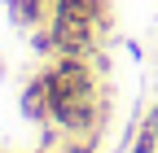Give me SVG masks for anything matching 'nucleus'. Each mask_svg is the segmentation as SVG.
I'll return each mask as SVG.
<instances>
[{"label":"nucleus","mask_w":158,"mask_h":153,"mask_svg":"<svg viewBox=\"0 0 158 153\" xmlns=\"http://www.w3.org/2000/svg\"><path fill=\"white\" fill-rule=\"evenodd\" d=\"M31 153H53V149H31Z\"/></svg>","instance_id":"nucleus-6"},{"label":"nucleus","mask_w":158,"mask_h":153,"mask_svg":"<svg viewBox=\"0 0 158 153\" xmlns=\"http://www.w3.org/2000/svg\"><path fill=\"white\" fill-rule=\"evenodd\" d=\"M127 153H158V136H154V131H136V140H132V149Z\"/></svg>","instance_id":"nucleus-4"},{"label":"nucleus","mask_w":158,"mask_h":153,"mask_svg":"<svg viewBox=\"0 0 158 153\" xmlns=\"http://www.w3.org/2000/svg\"><path fill=\"white\" fill-rule=\"evenodd\" d=\"M18 114H22L27 123L35 127H44L48 123V83H44V74H31V79L22 83V96H18Z\"/></svg>","instance_id":"nucleus-1"},{"label":"nucleus","mask_w":158,"mask_h":153,"mask_svg":"<svg viewBox=\"0 0 158 153\" xmlns=\"http://www.w3.org/2000/svg\"><path fill=\"white\" fill-rule=\"evenodd\" d=\"M53 153H97V140H88V136H62V144H57Z\"/></svg>","instance_id":"nucleus-3"},{"label":"nucleus","mask_w":158,"mask_h":153,"mask_svg":"<svg viewBox=\"0 0 158 153\" xmlns=\"http://www.w3.org/2000/svg\"><path fill=\"white\" fill-rule=\"evenodd\" d=\"M5 9H9V22H13V26L35 31V26H48L53 0H5Z\"/></svg>","instance_id":"nucleus-2"},{"label":"nucleus","mask_w":158,"mask_h":153,"mask_svg":"<svg viewBox=\"0 0 158 153\" xmlns=\"http://www.w3.org/2000/svg\"><path fill=\"white\" fill-rule=\"evenodd\" d=\"M141 127H145V131H154V136H158V101L149 105V114L141 118Z\"/></svg>","instance_id":"nucleus-5"}]
</instances>
